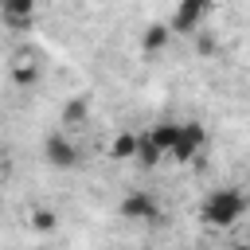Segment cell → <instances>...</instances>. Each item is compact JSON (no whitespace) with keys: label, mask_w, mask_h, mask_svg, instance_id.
<instances>
[{"label":"cell","mask_w":250,"mask_h":250,"mask_svg":"<svg viewBox=\"0 0 250 250\" xmlns=\"http://www.w3.org/2000/svg\"><path fill=\"white\" fill-rule=\"evenodd\" d=\"M109 152H113L117 160H133V156H137V133H117L113 145H109Z\"/></svg>","instance_id":"cell-7"},{"label":"cell","mask_w":250,"mask_h":250,"mask_svg":"<svg viewBox=\"0 0 250 250\" xmlns=\"http://www.w3.org/2000/svg\"><path fill=\"white\" fill-rule=\"evenodd\" d=\"M121 215L125 219H156L160 215V203L148 195V191H133L121 199Z\"/></svg>","instance_id":"cell-6"},{"label":"cell","mask_w":250,"mask_h":250,"mask_svg":"<svg viewBox=\"0 0 250 250\" xmlns=\"http://www.w3.org/2000/svg\"><path fill=\"white\" fill-rule=\"evenodd\" d=\"M35 16V0H0V23L4 27H27Z\"/></svg>","instance_id":"cell-5"},{"label":"cell","mask_w":250,"mask_h":250,"mask_svg":"<svg viewBox=\"0 0 250 250\" xmlns=\"http://www.w3.org/2000/svg\"><path fill=\"white\" fill-rule=\"evenodd\" d=\"M43 156H47L55 168H70V164L78 160V152H74L70 137H62V129H55V133L43 141Z\"/></svg>","instance_id":"cell-4"},{"label":"cell","mask_w":250,"mask_h":250,"mask_svg":"<svg viewBox=\"0 0 250 250\" xmlns=\"http://www.w3.org/2000/svg\"><path fill=\"white\" fill-rule=\"evenodd\" d=\"M168 35H172V27H156V23H152V27L145 31V51H160V47L168 43Z\"/></svg>","instance_id":"cell-8"},{"label":"cell","mask_w":250,"mask_h":250,"mask_svg":"<svg viewBox=\"0 0 250 250\" xmlns=\"http://www.w3.org/2000/svg\"><path fill=\"white\" fill-rule=\"evenodd\" d=\"M211 8H215V0H180L176 4V12H172V31L176 35H191L207 16H211Z\"/></svg>","instance_id":"cell-3"},{"label":"cell","mask_w":250,"mask_h":250,"mask_svg":"<svg viewBox=\"0 0 250 250\" xmlns=\"http://www.w3.org/2000/svg\"><path fill=\"white\" fill-rule=\"evenodd\" d=\"M207 145V133L199 121H176V145H172V156L168 160H195Z\"/></svg>","instance_id":"cell-2"},{"label":"cell","mask_w":250,"mask_h":250,"mask_svg":"<svg viewBox=\"0 0 250 250\" xmlns=\"http://www.w3.org/2000/svg\"><path fill=\"white\" fill-rule=\"evenodd\" d=\"M242 215H246V195L238 188H215L199 207V219L207 227H234Z\"/></svg>","instance_id":"cell-1"},{"label":"cell","mask_w":250,"mask_h":250,"mask_svg":"<svg viewBox=\"0 0 250 250\" xmlns=\"http://www.w3.org/2000/svg\"><path fill=\"white\" fill-rule=\"evenodd\" d=\"M35 78H39V70H35V66H27V62H20V66H16V82H20V86H31Z\"/></svg>","instance_id":"cell-9"}]
</instances>
